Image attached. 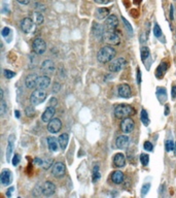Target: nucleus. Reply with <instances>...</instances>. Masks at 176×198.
<instances>
[{
    "instance_id": "f257e3e1",
    "label": "nucleus",
    "mask_w": 176,
    "mask_h": 198,
    "mask_svg": "<svg viewBox=\"0 0 176 198\" xmlns=\"http://www.w3.org/2000/svg\"><path fill=\"white\" fill-rule=\"evenodd\" d=\"M115 57V50L110 46H103L97 54V59L100 63H107Z\"/></svg>"
},
{
    "instance_id": "f03ea898",
    "label": "nucleus",
    "mask_w": 176,
    "mask_h": 198,
    "mask_svg": "<svg viewBox=\"0 0 176 198\" xmlns=\"http://www.w3.org/2000/svg\"><path fill=\"white\" fill-rule=\"evenodd\" d=\"M134 114V108L129 104H118L115 107V116L118 119H125Z\"/></svg>"
},
{
    "instance_id": "7ed1b4c3",
    "label": "nucleus",
    "mask_w": 176,
    "mask_h": 198,
    "mask_svg": "<svg viewBox=\"0 0 176 198\" xmlns=\"http://www.w3.org/2000/svg\"><path fill=\"white\" fill-rule=\"evenodd\" d=\"M46 92L43 91V89H36L30 96V103L31 105H39L46 99Z\"/></svg>"
},
{
    "instance_id": "20e7f679",
    "label": "nucleus",
    "mask_w": 176,
    "mask_h": 198,
    "mask_svg": "<svg viewBox=\"0 0 176 198\" xmlns=\"http://www.w3.org/2000/svg\"><path fill=\"white\" fill-rule=\"evenodd\" d=\"M102 41L109 44V46H116V44H120L121 39L120 36L115 32L107 30V31L104 32L103 36H102Z\"/></svg>"
},
{
    "instance_id": "39448f33",
    "label": "nucleus",
    "mask_w": 176,
    "mask_h": 198,
    "mask_svg": "<svg viewBox=\"0 0 176 198\" xmlns=\"http://www.w3.org/2000/svg\"><path fill=\"white\" fill-rule=\"evenodd\" d=\"M32 48L35 54H37V55H42V54H44V52H46V44L42 38L36 37L32 42Z\"/></svg>"
},
{
    "instance_id": "423d86ee",
    "label": "nucleus",
    "mask_w": 176,
    "mask_h": 198,
    "mask_svg": "<svg viewBox=\"0 0 176 198\" xmlns=\"http://www.w3.org/2000/svg\"><path fill=\"white\" fill-rule=\"evenodd\" d=\"M126 65H127L126 59L123 57H120V58H116L115 60H113L112 62L109 64L108 69L112 72H118V71H121Z\"/></svg>"
},
{
    "instance_id": "0eeeda50",
    "label": "nucleus",
    "mask_w": 176,
    "mask_h": 198,
    "mask_svg": "<svg viewBox=\"0 0 176 198\" xmlns=\"http://www.w3.org/2000/svg\"><path fill=\"white\" fill-rule=\"evenodd\" d=\"M21 29L24 33L29 34L35 30V22L30 18H25L21 21Z\"/></svg>"
},
{
    "instance_id": "6e6552de",
    "label": "nucleus",
    "mask_w": 176,
    "mask_h": 198,
    "mask_svg": "<svg viewBox=\"0 0 176 198\" xmlns=\"http://www.w3.org/2000/svg\"><path fill=\"white\" fill-rule=\"evenodd\" d=\"M65 172H66V169H65V165L62 162H56L54 165H53V169H52V173L55 178H63L65 176Z\"/></svg>"
},
{
    "instance_id": "1a4fd4ad",
    "label": "nucleus",
    "mask_w": 176,
    "mask_h": 198,
    "mask_svg": "<svg viewBox=\"0 0 176 198\" xmlns=\"http://www.w3.org/2000/svg\"><path fill=\"white\" fill-rule=\"evenodd\" d=\"M61 128H62V122L58 118L52 119L49 122V124H47V130L51 132V133H58L61 130Z\"/></svg>"
},
{
    "instance_id": "9d476101",
    "label": "nucleus",
    "mask_w": 176,
    "mask_h": 198,
    "mask_svg": "<svg viewBox=\"0 0 176 198\" xmlns=\"http://www.w3.org/2000/svg\"><path fill=\"white\" fill-rule=\"evenodd\" d=\"M41 71L43 72L44 75L51 76L55 72V64L52 60H46L41 65Z\"/></svg>"
},
{
    "instance_id": "9b49d317",
    "label": "nucleus",
    "mask_w": 176,
    "mask_h": 198,
    "mask_svg": "<svg viewBox=\"0 0 176 198\" xmlns=\"http://www.w3.org/2000/svg\"><path fill=\"white\" fill-rule=\"evenodd\" d=\"M134 121H133L132 119H130V118H125V119H123L122 123H121V129H122V131L124 133H131V132L133 131V129H134Z\"/></svg>"
},
{
    "instance_id": "f8f14e48",
    "label": "nucleus",
    "mask_w": 176,
    "mask_h": 198,
    "mask_svg": "<svg viewBox=\"0 0 176 198\" xmlns=\"http://www.w3.org/2000/svg\"><path fill=\"white\" fill-rule=\"evenodd\" d=\"M118 25V16L115 15H110L106 18L105 20V28L106 30H109V31H113Z\"/></svg>"
},
{
    "instance_id": "ddd939ff",
    "label": "nucleus",
    "mask_w": 176,
    "mask_h": 198,
    "mask_svg": "<svg viewBox=\"0 0 176 198\" xmlns=\"http://www.w3.org/2000/svg\"><path fill=\"white\" fill-rule=\"evenodd\" d=\"M55 192H56V186L49 181L44 182L43 185H42V194H43L44 196L49 197V196L54 195Z\"/></svg>"
},
{
    "instance_id": "4468645a",
    "label": "nucleus",
    "mask_w": 176,
    "mask_h": 198,
    "mask_svg": "<svg viewBox=\"0 0 176 198\" xmlns=\"http://www.w3.org/2000/svg\"><path fill=\"white\" fill-rule=\"evenodd\" d=\"M13 181V174H11V171L8 170V169H4L2 170L1 176H0V182H1L2 186H8L9 184Z\"/></svg>"
},
{
    "instance_id": "2eb2a0df",
    "label": "nucleus",
    "mask_w": 176,
    "mask_h": 198,
    "mask_svg": "<svg viewBox=\"0 0 176 198\" xmlns=\"http://www.w3.org/2000/svg\"><path fill=\"white\" fill-rule=\"evenodd\" d=\"M118 94L122 98H130L131 97V88L128 84H122L118 88Z\"/></svg>"
},
{
    "instance_id": "dca6fc26",
    "label": "nucleus",
    "mask_w": 176,
    "mask_h": 198,
    "mask_svg": "<svg viewBox=\"0 0 176 198\" xmlns=\"http://www.w3.org/2000/svg\"><path fill=\"white\" fill-rule=\"evenodd\" d=\"M55 112H56V108H55L54 106L49 105V107H46V110H44V112L41 116L42 122H44V123H49V122L54 118Z\"/></svg>"
},
{
    "instance_id": "f3484780",
    "label": "nucleus",
    "mask_w": 176,
    "mask_h": 198,
    "mask_svg": "<svg viewBox=\"0 0 176 198\" xmlns=\"http://www.w3.org/2000/svg\"><path fill=\"white\" fill-rule=\"evenodd\" d=\"M51 84V77L47 75H42V76H38L36 82V88L37 89H46Z\"/></svg>"
},
{
    "instance_id": "a211bd4d",
    "label": "nucleus",
    "mask_w": 176,
    "mask_h": 198,
    "mask_svg": "<svg viewBox=\"0 0 176 198\" xmlns=\"http://www.w3.org/2000/svg\"><path fill=\"white\" fill-rule=\"evenodd\" d=\"M15 134H11L9 135L8 137V142H7V148H6V160L7 162L10 161V158H11V154H13V142H15Z\"/></svg>"
},
{
    "instance_id": "6ab92c4d",
    "label": "nucleus",
    "mask_w": 176,
    "mask_h": 198,
    "mask_svg": "<svg viewBox=\"0 0 176 198\" xmlns=\"http://www.w3.org/2000/svg\"><path fill=\"white\" fill-rule=\"evenodd\" d=\"M37 79H38V76H37V74H35L27 75V76H26V79H25L26 87H27L28 89L35 88V87H36Z\"/></svg>"
},
{
    "instance_id": "aec40b11",
    "label": "nucleus",
    "mask_w": 176,
    "mask_h": 198,
    "mask_svg": "<svg viewBox=\"0 0 176 198\" xmlns=\"http://www.w3.org/2000/svg\"><path fill=\"white\" fill-rule=\"evenodd\" d=\"M129 142H130L129 137L126 135H120L116 138V147L120 148V150L127 148L128 146H129Z\"/></svg>"
},
{
    "instance_id": "412c9836",
    "label": "nucleus",
    "mask_w": 176,
    "mask_h": 198,
    "mask_svg": "<svg viewBox=\"0 0 176 198\" xmlns=\"http://www.w3.org/2000/svg\"><path fill=\"white\" fill-rule=\"evenodd\" d=\"M113 164H115V167H124L126 165V157L125 155L122 154V153H118V154L115 155L113 157Z\"/></svg>"
},
{
    "instance_id": "4be33fe9",
    "label": "nucleus",
    "mask_w": 176,
    "mask_h": 198,
    "mask_svg": "<svg viewBox=\"0 0 176 198\" xmlns=\"http://www.w3.org/2000/svg\"><path fill=\"white\" fill-rule=\"evenodd\" d=\"M92 31H93L94 36L96 37V38H98V39H102V36H103L104 32H105L104 31L103 26L100 25V24H97V23H94V24H93Z\"/></svg>"
},
{
    "instance_id": "5701e85b",
    "label": "nucleus",
    "mask_w": 176,
    "mask_h": 198,
    "mask_svg": "<svg viewBox=\"0 0 176 198\" xmlns=\"http://www.w3.org/2000/svg\"><path fill=\"white\" fill-rule=\"evenodd\" d=\"M108 16H109V9L105 8H98L96 10V13H95V16H96V19H98V20H104V19L107 18Z\"/></svg>"
},
{
    "instance_id": "b1692460",
    "label": "nucleus",
    "mask_w": 176,
    "mask_h": 198,
    "mask_svg": "<svg viewBox=\"0 0 176 198\" xmlns=\"http://www.w3.org/2000/svg\"><path fill=\"white\" fill-rule=\"evenodd\" d=\"M157 97H158L159 101L161 103H164L166 100H167V92H166V89L165 88H162V87H159L157 88Z\"/></svg>"
},
{
    "instance_id": "393cba45",
    "label": "nucleus",
    "mask_w": 176,
    "mask_h": 198,
    "mask_svg": "<svg viewBox=\"0 0 176 198\" xmlns=\"http://www.w3.org/2000/svg\"><path fill=\"white\" fill-rule=\"evenodd\" d=\"M111 181L115 184H116V185L122 184L124 181V174L122 171H120V170L113 171L112 174H111Z\"/></svg>"
},
{
    "instance_id": "a878e982",
    "label": "nucleus",
    "mask_w": 176,
    "mask_h": 198,
    "mask_svg": "<svg viewBox=\"0 0 176 198\" xmlns=\"http://www.w3.org/2000/svg\"><path fill=\"white\" fill-rule=\"evenodd\" d=\"M59 140L55 137H49L47 138V146H49V151L52 152H57L59 148Z\"/></svg>"
},
{
    "instance_id": "bb28decb",
    "label": "nucleus",
    "mask_w": 176,
    "mask_h": 198,
    "mask_svg": "<svg viewBox=\"0 0 176 198\" xmlns=\"http://www.w3.org/2000/svg\"><path fill=\"white\" fill-rule=\"evenodd\" d=\"M59 140V146L61 147L62 150H65L67 148V145H68V140H69V135L67 133H63L59 136L58 138Z\"/></svg>"
},
{
    "instance_id": "cd10ccee",
    "label": "nucleus",
    "mask_w": 176,
    "mask_h": 198,
    "mask_svg": "<svg viewBox=\"0 0 176 198\" xmlns=\"http://www.w3.org/2000/svg\"><path fill=\"white\" fill-rule=\"evenodd\" d=\"M168 64L166 62H162L160 65L158 66V68H157L156 70V75L157 77H159V79H162V76H163V74H165V71L167 70L168 68Z\"/></svg>"
},
{
    "instance_id": "c85d7f7f",
    "label": "nucleus",
    "mask_w": 176,
    "mask_h": 198,
    "mask_svg": "<svg viewBox=\"0 0 176 198\" xmlns=\"http://www.w3.org/2000/svg\"><path fill=\"white\" fill-rule=\"evenodd\" d=\"M100 176H100V166L98 164H95L94 167H93V176H92L93 182L96 183L97 181L100 180Z\"/></svg>"
},
{
    "instance_id": "c756f323",
    "label": "nucleus",
    "mask_w": 176,
    "mask_h": 198,
    "mask_svg": "<svg viewBox=\"0 0 176 198\" xmlns=\"http://www.w3.org/2000/svg\"><path fill=\"white\" fill-rule=\"evenodd\" d=\"M33 21L35 22V24L37 25H40L43 23V16H42V14L40 13V11H35L34 14H33Z\"/></svg>"
},
{
    "instance_id": "7c9ffc66",
    "label": "nucleus",
    "mask_w": 176,
    "mask_h": 198,
    "mask_svg": "<svg viewBox=\"0 0 176 198\" xmlns=\"http://www.w3.org/2000/svg\"><path fill=\"white\" fill-rule=\"evenodd\" d=\"M140 55H141L142 61H145L147 58L149 57V49L147 46H143L140 50Z\"/></svg>"
},
{
    "instance_id": "2f4dec72",
    "label": "nucleus",
    "mask_w": 176,
    "mask_h": 198,
    "mask_svg": "<svg viewBox=\"0 0 176 198\" xmlns=\"http://www.w3.org/2000/svg\"><path fill=\"white\" fill-rule=\"evenodd\" d=\"M140 119H141L142 123H143L145 126L149 124V119H148V115H147L146 110H141V115H140Z\"/></svg>"
},
{
    "instance_id": "473e14b6",
    "label": "nucleus",
    "mask_w": 176,
    "mask_h": 198,
    "mask_svg": "<svg viewBox=\"0 0 176 198\" xmlns=\"http://www.w3.org/2000/svg\"><path fill=\"white\" fill-rule=\"evenodd\" d=\"M53 159L52 158H46V159H42V165L41 167L43 169H49V167L53 165Z\"/></svg>"
},
{
    "instance_id": "72a5a7b5",
    "label": "nucleus",
    "mask_w": 176,
    "mask_h": 198,
    "mask_svg": "<svg viewBox=\"0 0 176 198\" xmlns=\"http://www.w3.org/2000/svg\"><path fill=\"white\" fill-rule=\"evenodd\" d=\"M140 162H141L143 166H146V165H148V162H149L148 155H146V154H141V155H140Z\"/></svg>"
},
{
    "instance_id": "f704fd0d",
    "label": "nucleus",
    "mask_w": 176,
    "mask_h": 198,
    "mask_svg": "<svg viewBox=\"0 0 176 198\" xmlns=\"http://www.w3.org/2000/svg\"><path fill=\"white\" fill-rule=\"evenodd\" d=\"M6 110H7V106H6L5 101H4V99H1V104H0V115L5 116Z\"/></svg>"
},
{
    "instance_id": "c9c22d12",
    "label": "nucleus",
    "mask_w": 176,
    "mask_h": 198,
    "mask_svg": "<svg viewBox=\"0 0 176 198\" xmlns=\"http://www.w3.org/2000/svg\"><path fill=\"white\" fill-rule=\"evenodd\" d=\"M154 36L156 37H161L162 36V30H161V28H160V26H159L158 24H154Z\"/></svg>"
},
{
    "instance_id": "e433bc0d",
    "label": "nucleus",
    "mask_w": 176,
    "mask_h": 198,
    "mask_svg": "<svg viewBox=\"0 0 176 198\" xmlns=\"http://www.w3.org/2000/svg\"><path fill=\"white\" fill-rule=\"evenodd\" d=\"M175 146H174V141L171 140H168L166 141V151L167 152H170V151L174 150Z\"/></svg>"
},
{
    "instance_id": "4c0bfd02",
    "label": "nucleus",
    "mask_w": 176,
    "mask_h": 198,
    "mask_svg": "<svg viewBox=\"0 0 176 198\" xmlns=\"http://www.w3.org/2000/svg\"><path fill=\"white\" fill-rule=\"evenodd\" d=\"M149 189H151V184H144L141 188V195L142 196H145V195L148 193Z\"/></svg>"
},
{
    "instance_id": "58836bf2",
    "label": "nucleus",
    "mask_w": 176,
    "mask_h": 198,
    "mask_svg": "<svg viewBox=\"0 0 176 198\" xmlns=\"http://www.w3.org/2000/svg\"><path fill=\"white\" fill-rule=\"evenodd\" d=\"M3 74H4V76L6 77V79H13V77H15V75H16V72H13V71H11V70H8V69H4L3 70Z\"/></svg>"
},
{
    "instance_id": "ea45409f",
    "label": "nucleus",
    "mask_w": 176,
    "mask_h": 198,
    "mask_svg": "<svg viewBox=\"0 0 176 198\" xmlns=\"http://www.w3.org/2000/svg\"><path fill=\"white\" fill-rule=\"evenodd\" d=\"M33 106H34V105H31V106H28L25 110V112H26V115H27L28 117H33V116H34L35 110H34V107Z\"/></svg>"
},
{
    "instance_id": "a19ab883",
    "label": "nucleus",
    "mask_w": 176,
    "mask_h": 198,
    "mask_svg": "<svg viewBox=\"0 0 176 198\" xmlns=\"http://www.w3.org/2000/svg\"><path fill=\"white\" fill-rule=\"evenodd\" d=\"M122 20H123V22H124V24H125V27L127 28V30H128V32L130 33V34H132L133 33V28H132V26L130 25V23L128 22L127 20H126L124 16H122Z\"/></svg>"
},
{
    "instance_id": "79ce46f5",
    "label": "nucleus",
    "mask_w": 176,
    "mask_h": 198,
    "mask_svg": "<svg viewBox=\"0 0 176 198\" xmlns=\"http://www.w3.org/2000/svg\"><path fill=\"white\" fill-rule=\"evenodd\" d=\"M143 148H144V150H145V151L151 152V151H153V148H154V146H153V143L149 142V141H145V142H144V145H143Z\"/></svg>"
},
{
    "instance_id": "37998d69",
    "label": "nucleus",
    "mask_w": 176,
    "mask_h": 198,
    "mask_svg": "<svg viewBox=\"0 0 176 198\" xmlns=\"http://www.w3.org/2000/svg\"><path fill=\"white\" fill-rule=\"evenodd\" d=\"M20 161H21V156L19 154H16L13 159V166H16V165L20 163Z\"/></svg>"
},
{
    "instance_id": "c03bdc74",
    "label": "nucleus",
    "mask_w": 176,
    "mask_h": 198,
    "mask_svg": "<svg viewBox=\"0 0 176 198\" xmlns=\"http://www.w3.org/2000/svg\"><path fill=\"white\" fill-rule=\"evenodd\" d=\"M9 33H10V29H9L8 27H4L3 29H2V31H1V34H2V36L3 37H6Z\"/></svg>"
},
{
    "instance_id": "a18cd8bd",
    "label": "nucleus",
    "mask_w": 176,
    "mask_h": 198,
    "mask_svg": "<svg viewBox=\"0 0 176 198\" xmlns=\"http://www.w3.org/2000/svg\"><path fill=\"white\" fill-rule=\"evenodd\" d=\"M2 13H4V14H9V8H8L7 4H6L5 1L3 2V9H2Z\"/></svg>"
},
{
    "instance_id": "49530a36",
    "label": "nucleus",
    "mask_w": 176,
    "mask_h": 198,
    "mask_svg": "<svg viewBox=\"0 0 176 198\" xmlns=\"http://www.w3.org/2000/svg\"><path fill=\"white\" fill-rule=\"evenodd\" d=\"M59 90H60V84L59 82H55L53 87V92L54 93H57V92H59Z\"/></svg>"
},
{
    "instance_id": "de8ad7c7",
    "label": "nucleus",
    "mask_w": 176,
    "mask_h": 198,
    "mask_svg": "<svg viewBox=\"0 0 176 198\" xmlns=\"http://www.w3.org/2000/svg\"><path fill=\"white\" fill-rule=\"evenodd\" d=\"M58 104V101H57V99L55 98V97H53V98H51V101H49V105L51 106H56V105Z\"/></svg>"
},
{
    "instance_id": "09e8293b",
    "label": "nucleus",
    "mask_w": 176,
    "mask_h": 198,
    "mask_svg": "<svg viewBox=\"0 0 176 198\" xmlns=\"http://www.w3.org/2000/svg\"><path fill=\"white\" fill-rule=\"evenodd\" d=\"M141 82V71L139 68H137V84Z\"/></svg>"
},
{
    "instance_id": "8fccbe9b",
    "label": "nucleus",
    "mask_w": 176,
    "mask_h": 198,
    "mask_svg": "<svg viewBox=\"0 0 176 198\" xmlns=\"http://www.w3.org/2000/svg\"><path fill=\"white\" fill-rule=\"evenodd\" d=\"M174 8H173V5L171 4L170 5V20H173L174 19Z\"/></svg>"
},
{
    "instance_id": "3c124183",
    "label": "nucleus",
    "mask_w": 176,
    "mask_h": 198,
    "mask_svg": "<svg viewBox=\"0 0 176 198\" xmlns=\"http://www.w3.org/2000/svg\"><path fill=\"white\" fill-rule=\"evenodd\" d=\"M33 162H34L35 164L39 165V166H41L42 165V159H40V158H35V159L33 160Z\"/></svg>"
},
{
    "instance_id": "603ef678",
    "label": "nucleus",
    "mask_w": 176,
    "mask_h": 198,
    "mask_svg": "<svg viewBox=\"0 0 176 198\" xmlns=\"http://www.w3.org/2000/svg\"><path fill=\"white\" fill-rule=\"evenodd\" d=\"M13 190H15V188H13V187L9 188V189L7 190V192H6V196H7V197H11V194H13Z\"/></svg>"
},
{
    "instance_id": "864d4df0",
    "label": "nucleus",
    "mask_w": 176,
    "mask_h": 198,
    "mask_svg": "<svg viewBox=\"0 0 176 198\" xmlns=\"http://www.w3.org/2000/svg\"><path fill=\"white\" fill-rule=\"evenodd\" d=\"M171 94H172V98L174 99L176 98V86H172V92H171Z\"/></svg>"
},
{
    "instance_id": "5fc2aeb1",
    "label": "nucleus",
    "mask_w": 176,
    "mask_h": 198,
    "mask_svg": "<svg viewBox=\"0 0 176 198\" xmlns=\"http://www.w3.org/2000/svg\"><path fill=\"white\" fill-rule=\"evenodd\" d=\"M16 1H18L19 3L24 4V5H25V4H28V3H29L30 0H16Z\"/></svg>"
},
{
    "instance_id": "6e6d98bb",
    "label": "nucleus",
    "mask_w": 176,
    "mask_h": 198,
    "mask_svg": "<svg viewBox=\"0 0 176 198\" xmlns=\"http://www.w3.org/2000/svg\"><path fill=\"white\" fill-rule=\"evenodd\" d=\"M96 2H98V3H101V4H106L108 3L110 0H95Z\"/></svg>"
},
{
    "instance_id": "4d7b16f0",
    "label": "nucleus",
    "mask_w": 176,
    "mask_h": 198,
    "mask_svg": "<svg viewBox=\"0 0 176 198\" xmlns=\"http://www.w3.org/2000/svg\"><path fill=\"white\" fill-rule=\"evenodd\" d=\"M169 112H170V110H169V105L166 104V106H165V116H168Z\"/></svg>"
},
{
    "instance_id": "13d9d810",
    "label": "nucleus",
    "mask_w": 176,
    "mask_h": 198,
    "mask_svg": "<svg viewBox=\"0 0 176 198\" xmlns=\"http://www.w3.org/2000/svg\"><path fill=\"white\" fill-rule=\"evenodd\" d=\"M15 115H16V118H18V119L21 117V116H20V112H19V110H16V112H15Z\"/></svg>"
},
{
    "instance_id": "bf43d9fd",
    "label": "nucleus",
    "mask_w": 176,
    "mask_h": 198,
    "mask_svg": "<svg viewBox=\"0 0 176 198\" xmlns=\"http://www.w3.org/2000/svg\"><path fill=\"white\" fill-rule=\"evenodd\" d=\"M0 94H1V99H3V90H0Z\"/></svg>"
}]
</instances>
